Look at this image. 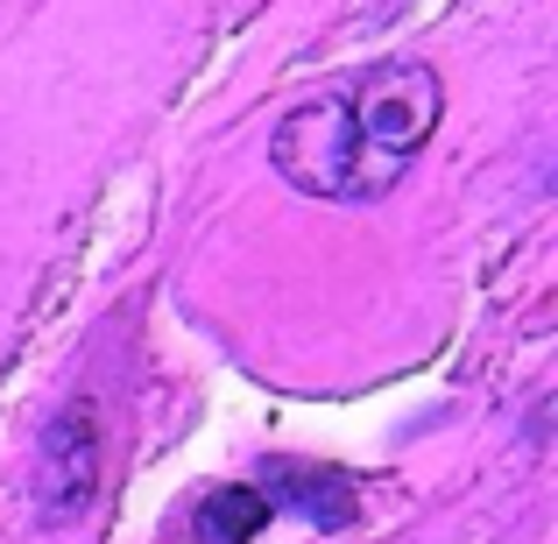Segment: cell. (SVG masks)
Returning <instances> with one entry per match:
<instances>
[{"label": "cell", "instance_id": "277c9868", "mask_svg": "<svg viewBox=\"0 0 558 544\" xmlns=\"http://www.w3.org/2000/svg\"><path fill=\"white\" fill-rule=\"evenodd\" d=\"M191 531H198V544H247L255 531H269V503H262L247 481H227V488H213L198 503Z\"/></svg>", "mask_w": 558, "mask_h": 544}, {"label": "cell", "instance_id": "3957f363", "mask_svg": "<svg viewBox=\"0 0 558 544\" xmlns=\"http://www.w3.org/2000/svg\"><path fill=\"white\" fill-rule=\"evenodd\" d=\"M269 509H290V517L318 523V531H347L361 517V495L340 467H312V460H269L262 481H247Z\"/></svg>", "mask_w": 558, "mask_h": 544}, {"label": "cell", "instance_id": "7a4b0ae2", "mask_svg": "<svg viewBox=\"0 0 558 544\" xmlns=\"http://www.w3.org/2000/svg\"><path fill=\"white\" fill-rule=\"evenodd\" d=\"M93 495H99V424L93 403H71L43 432V517L71 523L93 509Z\"/></svg>", "mask_w": 558, "mask_h": 544}, {"label": "cell", "instance_id": "6da1fadb", "mask_svg": "<svg viewBox=\"0 0 558 544\" xmlns=\"http://www.w3.org/2000/svg\"><path fill=\"white\" fill-rule=\"evenodd\" d=\"M438 113H446V78L417 57H389L332 93L298 99L276 121L269 164L304 198H389L424 156V142L438 135Z\"/></svg>", "mask_w": 558, "mask_h": 544}]
</instances>
